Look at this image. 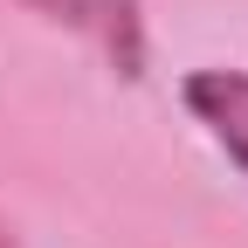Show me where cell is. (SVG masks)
<instances>
[{
	"mask_svg": "<svg viewBox=\"0 0 248 248\" xmlns=\"http://www.w3.org/2000/svg\"><path fill=\"white\" fill-rule=\"evenodd\" d=\"M179 97L207 124V138L248 172V69H193L179 83Z\"/></svg>",
	"mask_w": 248,
	"mask_h": 248,
	"instance_id": "cell-1",
	"label": "cell"
},
{
	"mask_svg": "<svg viewBox=\"0 0 248 248\" xmlns=\"http://www.w3.org/2000/svg\"><path fill=\"white\" fill-rule=\"evenodd\" d=\"M0 248H14V234H0Z\"/></svg>",
	"mask_w": 248,
	"mask_h": 248,
	"instance_id": "cell-2",
	"label": "cell"
}]
</instances>
